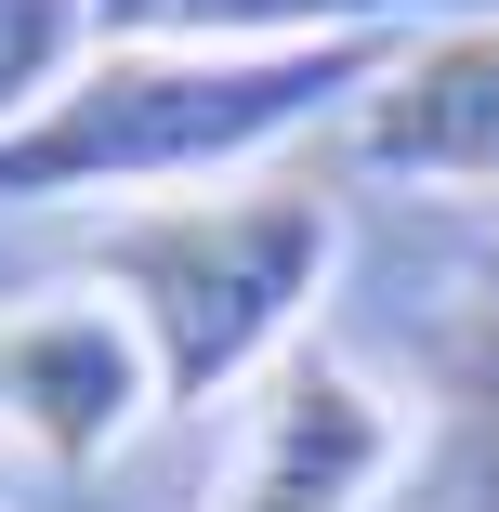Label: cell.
<instances>
[{"label": "cell", "instance_id": "3957f363", "mask_svg": "<svg viewBox=\"0 0 499 512\" xmlns=\"http://www.w3.org/2000/svg\"><path fill=\"white\" fill-rule=\"evenodd\" d=\"M394 473H408V407L368 368L289 342L263 368V421H250V460H237L224 512H368Z\"/></svg>", "mask_w": 499, "mask_h": 512}, {"label": "cell", "instance_id": "52a82bcc", "mask_svg": "<svg viewBox=\"0 0 499 512\" xmlns=\"http://www.w3.org/2000/svg\"><path fill=\"white\" fill-rule=\"evenodd\" d=\"M92 53V0H0V132L40 119Z\"/></svg>", "mask_w": 499, "mask_h": 512}, {"label": "cell", "instance_id": "6da1fadb", "mask_svg": "<svg viewBox=\"0 0 499 512\" xmlns=\"http://www.w3.org/2000/svg\"><path fill=\"white\" fill-rule=\"evenodd\" d=\"M394 66H408L394 27L381 40H92L53 106L0 132V211L224 184L289 132H316L329 106H368Z\"/></svg>", "mask_w": 499, "mask_h": 512}, {"label": "cell", "instance_id": "277c9868", "mask_svg": "<svg viewBox=\"0 0 499 512\" xmlns=\"http://www.w3.org/2000/svg\"><path fill=\"white\" fill-rule=\"evenodd\" d=\"M0 421L40 460H106L132 421H158V355L119 302H27L0 316Z\"/></svg>", "mask_w": 499, "mask_h": 512}, {"label": "cell", "instance_id": "5b68a950", "mask_svg": "<svg viewBox=\"0 0 499 512\" xmlns=\"http://www.w3.org/2000/svg\"><path fill=\"white\" fill-rule=\"evenodd\" d=\"M355 158L394 184H499V14L408 40V66L355 106Z\"/></svg>", "mask_w": 499, "mask_h": 512}, {"label": "cell", "instance_id": "7a4b0ae2", "mask_svg": "<svg viewBox=\"0 0 499 512\" xmlns=\"http://www.w3.org/2000/svg\"><path fill=\"white\" fill-rule=\"evenodd\" d=\"M329 263H342L329 184H211L92 237V289L145 329L158 407H224L250 368H276L289 329L316 316Z\"/></svg>", "mask_w": 499, "mask_h": 512}, {"label": "cell", "instance_id": "8992f818", "mask_svg": "<svg viewBox=\"0 0 499 512\" xmlns=\"http://www.w3.org/2000/svg\"><path fill=\"white\" fill-rule=\"evenodd\" d=\"M447 407H434V512H499V289L447 329Z\"/></svg>", "mask_w": 499, "mask_h": 512}, {"label": "cell", "instance_id": "ba28073f", "mask_svg": "<svg viewBox=\"0 0 499 512\" xmlns=\"http://www.w3.org/2000/svg\"><path fill=\"white\" fill-rule=\"evenodd\" d=\"M0 499H14V447H0Z\"/></svg>", "mask_w": 499, "mask_h": 512}]
</instances>
